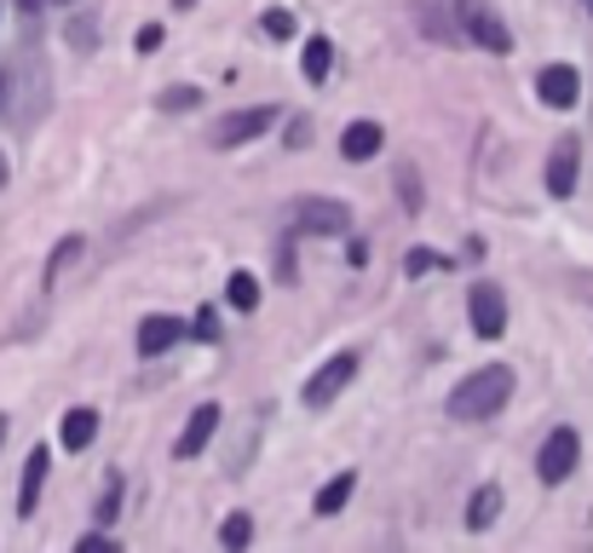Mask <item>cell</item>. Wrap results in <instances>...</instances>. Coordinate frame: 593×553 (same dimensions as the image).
Instances as JSON below:
<instances>
[{"label":"cell","instance_id":"cell-1","mask_svg":"<svg viewBox=\"0 0 593 553\" xmlns=\"http://www.w3.org/2000/svg\"><path fill=\"white\" fill-rule=\"evenodd\" d=\"M507 398H513V369L507 364H489V369H473L467 381L450 392V415L455 421H489Z\"/></svg>","mask_w":593,"mask_h":553},{"label":"cell","instance_id":"cell-2","mask_svg":"<svg viewBox=\"0 0 593 553\" xmlns=\"http://www.w3.org/2000/svg\"><path fill=\"white\" fill-rule=\"evenodd\" d=\"M352 375H357V351H341V358H328V364L312 375V381H305V392H300L305 410H328L334 398L352 387Z\"/></svg>","mask_w":593,"mask_h":553},{"label":"cell","instance_id":"cell-3","mask_svg":"<svg viewBox=\"0 0 593 553\" xmlns=\"http://www.w3.org/2000/svg\"><path fill=\"white\" fill-rule=\"evenodd\" d=\"M576 462H582V438H576V426H553L548 444H541V456H536L541 479H548V485H564V479L576 473Z\"/></svg>","mask_w":593,"mask_h":553},{"label":"cell","instance_id":"cell-4","mask_svg":"<svg viewBox=\"0 0 593 553\" xmlns=\"http://www.w3.org/2000/svg\"><path fill=\"white\" fill-rule=\"evenodd\" d=\"M294 225L305 237H346L352 231V208L328 203V196H305V203H294Z\"/></svg>","mask_w":593,"mask_h":553},{"label":"cell","instance_id":"cell-5","mask_svg":"<svg viewBox=\"0 0 593 553\" xmlns=\"http://www.w3.org/2000/svg\"><path fill=\"white\" fill-rule=\"evenodd\" d=\"M467 312H473V335H484V340L507 335V294H502L496 283H473Z\"/></svg>","mask_w":593,"mask_h":553},{"label":"cell","instance_id":"cell-6","mask_svg":"<svg viewBox=\"0 0 593 553\" xmlns=\"http://www.w3.org/2000/svg\"><path fill=\"white\" fill-rule=\"evenodd\" d=\"M271 121H277L271 105H260V110H237V116L214 121V150H237V144H248V139H260Z\"/></svg>","mask_w":593,"mask_h":553},{"label":"cell","instance_id":"cell-7","mask_svg":"<svg viewBox=\"0 0 593 553\" xmlns=\"http://www.w3.org/2000/svg\"><path fill=\"white\" fill-rule=\"evenodd\" d=\"M461 18H467V35H473L478 46H489V53H513V30L484 7V0H467V7H461Z\"/></svg>","mask_w":593,"mask_h":553},{"label":"cell","instance_id":"cell-8","mask_svg":"<svg viewBox=\"0 0 593 553\" xmlns=\"http://www.w3.org/2000/svg\"><path fill=\"white\" fill-rule=\"evenodd\" d=\"M536 98H548L553 110H571L576 98H582V75L571 64H548V69L536 75Z\"/></svg>","mask_w":593,"mask_h":553},{"label":"cell","instance_id":"cell-9","mask_svg":"<svg viewBox=\"0 0 593 553\" xmlns=\"http://www.w3.org/2000/svg\"><path fill=\"white\" fill-rule=\"evenodd\" d=\"M576 162H582V139H559L553 156H548V191L553 196H571L576 191Z\"/></svg>","mask_w":593,"mask_h":553},{"label":"cell","instance_id":"cell-10","mask_svg":"<svg viewBox=\"0 0 593 553\" xmlns=\"http://www.w3.org/2000/svg\"><path fill=\"white\" fill-rule=\"evenodd\" d=\"M214 433H219V404H202V410L191 415V426H185V433H179L173 456H179V462L202 456V449H208V438H214Z\"/></svg>","mask_w":593,"mask_h":553},{"label":"cell","instance_id":"cell-11","mask_svg":"<svg viewBox=\"0 0 593 553\" xmlns=\"http://www.w3.org/2000/svg\"><path fill=\"white\" fill-rule=\"evenodd\" d=\"M179 335H185V323L179 317H144L139 323V358H162V351H173L179 346Z\"/></svg>","mask_w":593,"mask_h":553},{"label":"cell","instance_id":"cell-12","mask_svg":"<svg viewBox=\"0 0 593 553\" xmlns=\"http://www.w3.org/2000/svg\"><path fill=\"white\" fill-rule=\"evenodd\" d=\"M380 144H386L380 121H352V128L341 133V156H346V162H369Z\"/></svg>","mask_w":593,"mask_h":553},{"label":"cell","instance_id":"cell-13","mask_svg":"<svg viewBox=\"0 0 593 553\" xmlns=\"http://www.w3.org/2000/svg\"><path fill=\"white\" fill-rule=\"evenodd\" d=\"M41 485H46V449H30V467H23V485H18V513H23V519L35 513Z\"/></svg>","mask_w":593,"mask_h":553},{"label":"cell","instance_id":"cell-14","mask_svg":"<svg viewBox=\"0 0 593 553\" xmlns=\"http://www.w3.org/2000/svg\"><path fill=\"white\" fill-rule=\"evenodd\" d=\"M58 438H64V449H87V444L98 438V415H93V410H64Z\"/></svg>","mask_w":593,"mask_h":553},{"label":"cell","instance_id":"cell-15","mask_svg":"<svg viewBox=\"0 0 593 553\" xmlns=\"http://www.w3.org/2000/svg\"><path fill=\"white\" fill-rule=\"evenodd\" d=\"M496 513H502V490L484 485V490L467 501V531H489V524H496Z\"/></svg>","mask_w":593,"mask_h":553},{"label":"cell","instance_id":"cell-16","mask_svg":"<svg viewBox=\"0 0 593 553\" xmlns=\"http://www.w3.org/2000/svg\"><path fill=\"white\" fill-rule=\"evenodd\" d=\"M352 490H357V473H341V479H328V485L317 490V513H323V519L341 513L346 501H352Z\"/></svg>","mask_w":593,"mask_h":553},{"label":"cell","instance_id":"cell-17","mask_svg":"<svg viewBox=\"0 0 593 553\" xmlns=\"http://www.w3.org/2000/svg\"><path fill=\"white\" fill-rule=\"evenodd\" d=\"M82 248H87L82 237H64V242L53 248V260H46V289H58V283H64V271H69L75 260H82Z\"/></svg>","mask_w":593,"mask_h":553},{"label":"cell","instance_id":"cell-18","mask_svg":"<svg viewBox=\"0 0 593 553\" xmlns=\"http://www.w3.org/2000/svg\"><path fill=\"white\" fill-rule=\"evenodd\" d=\"M230 306H237V312L260 306V276H254V271H230Z\"/></svg>","mask_w":593,"mask_h":553},{"label":"cell","instance_id":"cell-19","mask_svg":"<svg viewBox=\"0 0 593 553\" xmlns=\"http://www.w3.org/2000/svg\"><path fill=\"white\" fill-rule=\"evenodd\" d=\"M328 64H334V46H328L323 35H312V41H305V75H312V82H323Z\"/></svg>","mask_w":593,"mask_h":553},{"label":"cell","instance_id":"cell-20","mask_svg":"<svg viewBox=\"0 0 593 553\" xmlns=\"http://www.w3.org/2000/svg\"><path fill=\"white\" fill-rule=\"evenodd\" d=\"M248 536H254V519H248V513H230V519H225V531H219V542H225V547H242Z\"/></svg>","mask_w":593,"mask_h":553},{"label":"cell","instance_id":"cell-21","mask_svg":"<svg viewBox=\"0 0 593 553\" xmlns=\"http://www.w3.org/2000/svg\"><path fill=\"white\" fill-rule=\"evenodd\" d=\"M116 508H121V479H110V485H105V496H98V524H110V519H116Z\"/></svg>","mask_w":593,"mask_h":553},{"label":"cell","instance_id":"cell-22","mask_svg":"<svg viewBox=\"0 0 593 553\" xmlns=\"http://www.w3.org/2000/svg\"><path fill=\"white\" fill-rule=\"evenodd\" d=\"M196 98H202L196 87H168V93H162V110H191Z\"/></svg>","mask_w":593,"mask_h":553},{"label":"cell","instance_id":"cell-23","mask_svg":"<svg viewBox=\"0 0 593 553\" xmlns=\"http://www.w3.org/2000/svg\"><path fill=\"white\" fill-rule=\"evenodd\" d=\"M196 340H219V317H214V306H202L196 312V329H191Z\"/></svg>","mask_w":593,"mask_h":553},{"label":"cell","instance_id":"cell-24","mask_svg":"<svg viewBox=\"0 0 593 553\" xmlns=\"http://www.w3.org/2000/svg\"><path fill=\"white\" fill-rule=\"evenodd\" d=\"M266 35L289 41V35H294V18H289V12H266Z\"/></svg>","mask_w":593,"mask_h":553},{"label":"cell","instance_id":"cell-25","mask_svg":"<svg viewBox=\"0 0 593 553\" xmlns=\"http://www.w3.org/2000/svg\"><path fill=\"white\" fill-rule=\"evenodd\" d=\"M75 553H116V542L110 536H82V542H75Z\"/></svg>","mask_w":593,"mask_h":553},{"label":"cell","instance_id":"cell-26","mask_svg":"<svg viewBox=\"0 0 593 553\" xmlns=\"http://www.w3.org/2000/svg\"><path fill=\"white\" fill-rule=\"evenodd\" d=\"M438 265H444V260L427 254V248H416V254H409V271H438Z\"/></svg>","mask_w":593,"mask_h":553},{"label":"cell","instance_id":"cell-27","mask_svg":"<svg viewBox=\"0 0 593 553\" xmlns=\"http://www.w3.org/2000/svg\"><path fill=\"white\" fill-rule=\"evenodd\" d=\"M0 191H7V156H0Z\"/></svg>","mask_w":593,"mask_h":553},{"label":"cell","instance_id":"cell-28","mask_svg":"<svg viewBox=\"0 0 593 553\" xmlns=\"http://www.w3.org/2000/svg\"><path fill=\"white\" fill-rule=\"evenodd\" d=\"M0 444H7V415H0Z\"/></svg>","mask_w":593,"mask_h":553},{"label":"cell","instance_id":"cell-29","mask_svg":"<svg viewBox=\"0 0 593 553\" xmlns=\"http://www.w3.org/2000/svg\"><path fill=\"white\" fill-rule=\"evenodd\" d=\"M35 7H41V0H23V12H35Z\"/></svg>","mask_w":593,"mask_h":553},{"label":"cell","instance_id":"cell-30","mask_svg":"<svg viewBox=\"0 0 593 553\" xmlns=\"http://www.w3.org/2000/svg\"><path fill=\"white\" fill-rule=\"evenodd\" d=\"M0 93H7V75H0Z\"/></svg>","mask_w":593,"mask_h":553},{"label":"cell","instance_id":"cell-31","mask_svg":"<svg viewBox=\"0 0 593 553\" xmlns=\"http://www.w3.org/2000/svg\"><path fill=\"white\" fill-rule=\"evenodd\" d=\"M58 7H69V0H58Z\"/></svg>","mask_w":593,"mask_h":553},{"label":"cell","instance_id":"cell-32","mask_svg":"<svg viewBox=\"0 0 593 553\" xmlns=\"http://www.w3.org/2000/svg\"><path fill=\"white\" fill-rule=\"evenodd\" d=\"M587 12H593V0H587Z\"/></svg>","mask_w":593,"mask_h":553}]
</instances>
